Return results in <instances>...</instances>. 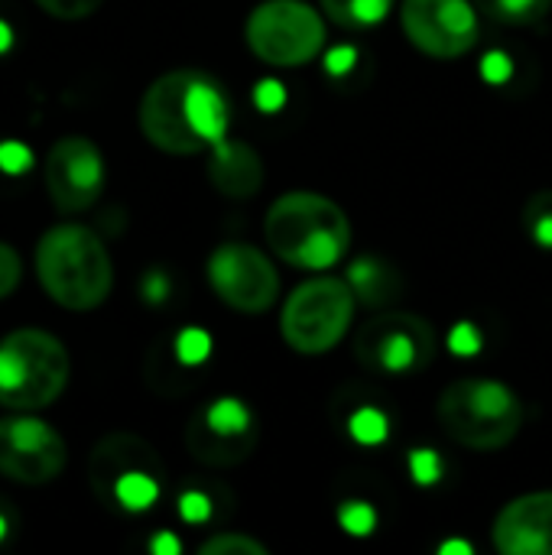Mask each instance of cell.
Wrapping results in <instances>:
<instances>
[{
	"label": "cell",
	"instance_id": "40",
	"mask_svg": "<svg viewBox=\"0 0 552 555\" xmlns=\"http://www.w3.org/2000/svg\"><path fill=\"white\" fill-rule=\"evenodd\" d=\"M7 533H10V520H7V517L0 514V540H3Z\"/></svg>",
	"mask_w": 552,
	"mask_h": 555
},
{
	"label": "cell",
	"instance_id": "20",
	"mask_svg": "<svg viewBox=\"0 0 552 555\" xmlns=\"http://www.w3.org/2000/svg\"><path fill=\"white\" fill-rule=\"evenodd\" d=\"M322 10L348 29H368L387 20L394 10V0H322Z\"/></svg>",
	"mask_w": 552,
	"mask_h": 555
},
{
	"label": "cell",
	"instance_id": "17",
	"mask_svg": "<svg viewBox=\"0 0 552 555\" xmlns=\"http://www.w3.org/2000/svg\"><path fill=\"white\" fill-rule=\"evenodd\" d=\"M348 286L355 289L358 302L368 309H384L403 293V276L394 263L381 257H358L348 267Z\"/></svg>",
	"mask_w": 552,
	"mask_h": 555
},
{
	"label": "cell",
	"instance_id": "35",
	"mask_svg": "<svg viewBox=\"0 0 552 555\" xmlns=\"http://www.w3.org/2000/svg\"><path fill=\"white\" fill-rule=\"evenodd\" d=\"M166 296H169V280H166V273H159V270L146 273V276H143V299H146V302H163Z\"/></svg>",
	"mask_w": 552,
	"mask_h": 555
},
{
	"label": "cell",
	"instance_id": "34",
	"mask_svg": "<svg viewBox=\"0 0 552 555\" xmlns=\"http://www.w3.org/2000/svg\"><path fill=\"white\" fill-rule=\"evenodd\" d=\"M482 72H485V78H488V81L501 85V81H508V75H511V59H508L504 52H491V55L485 59Z\"/></svg>",
	"mask_w": 552,
	"mask_h": 555
},
{
	"label": "cell",
	"instance_id": "7",
	"mask_svg": "<svg viewBox=\"0 0 552 555\" xmlns=\"http://www.w3.org/2000/svg\"><path fill=\"white\" fill-rule=\"evenodd\" d=\"M247 46L277 68H299L325 46V20L306 0H264L247 16Z\"/></svg>",
	"mask_w": 552,
	"mask_h": 555
},
{
	"label": "cell",
	"instance_id": "23",
	"mask_svg": "<svg viewBox=\"0 0 552 555\" xmlns=\"http://www.w3.org/2000/svg\"><path fill=\"white\" fill-rule=\"evenodd\" d=\"M348 433L361 442V446H381L387 436H390V423L381 410L374 406H364L358 410L351 420H348Z\"/></svg>",
	"mask_w": 552,
	"mask_h": 555
},
{
	"label": "cell",
	"instance_id": "32",
	"mask_svg": "<svg viewBox=\"0 0 552 555\" xmlns=\"http://www.w3.org/2000/svg\"><path fill=\"white\" fill-rule=\"evenodd\" d=\"M179 514H182L185 524H205L211 517V501L205 494H198V491H185L179 498Z\"/></svg>",
	"mask_w": 552,
	"mask_h": 555
},
{
	"label": "cell",
	"instance_id": "13",
	"mask_svg": "<svg viewBox=\"0 0 552 555\" xmlns=\"http://www.w3.org/2000/svg\"><path fill=\"white\" fill-rule=\"evenodd\" d=\"M46 192L62 215L88 211L104 189V159L94 140L72 133L52 143L46 166Z\"/></svg>",
	"mask_w": 552,
	"mask_h": 555
},
{
	"label": "cell",
	"instance_id": "3",
	"mask_svg": "<svg viewBox=\"0 0 552 555\" xmlns=\"http://www.w3.org/2000/svg\"><path fill=\"white\" fill-rule=\"evenodd\" d=\"M439 423L449 439L475 452H495L514 442L524 426L521 397L488 377H465L442 390Z\"/></svg>",
	"mask_w": 552,
	"mask_h": 555
},
{
	"label": "cell",
	"instance_id": "30",
	"mask_svg": "<svg viewBox=\"0 0 552 555\" xmlns=\"http://www.w3.org/2000/svg\"><path fill=\"white\" fill-rule=\"evenodd\" d=\"M23 267H20V254L0 241V299H7L16 286H20Z\"/></svg>",
	"mask_w": 552,
	"mask_h": 555
},
{
	"label": "cell",
	"instance_id": "2",
	"mask_svg": "<svg viewBox=\"0 0 552 555\" xmlns=\"http://www.w3.org/2000/svg\"><path fill=\"white\" fill-rule=\"evenodd\" d=\"M36 276L55 306L91 312L111 296L114 263L91 228L55 224L36 244Z\"/></svg>",
	"mask_w": 552,
	"mask_h": 555
},
{
	"label": "cell",
	"instance_id": "11",
	"mask_svg": "<svg viewBox=\"0 0 552 555\" xmlns=\"http://www.w3.org/2000/svg\"><path fill=\"white\" fill-rule=\"evenodd\" d=\"M68 462L65 439L36 416H7L0 420V475L36 488L62 475Z\"/></svg>",
	"mask_w": 552,
	"mask_h": 555
},
{
	"label": "cell",
	"instance_id": "22",
	"mask_svg": "<svg viewBox=\"0 0 552 555\" xmlns=\"http://www.w3.org/2000/svg\"><path fill=\"white\" fill-rule=\"evenodd\" d=\"M524 231L534 237L537 247L552 250V189L527 198V205H524Z\"/></svg>",
	"mask_w": 552,
	"mask_h": 555
},
{
	"label": "cell",
	"instance_id": "38",
	"mask_svg": "<svg viewBox=\"0 0 552 555\" xmlns=\"http://www.w3.org/2000/svg\"><path fill=\"white\" fill-rule=\"evenodd\" d=\"M439 553H442V555H446V553L472 555V546H468V543H442V546H439Z\"/></svg>",
	"mask_w": 552,
	"mask_h": 555
},
{
	"label": "cell",
	"instance_id": "1",
	"mask_svg": "<svg viewBox=\"0 0 552 555\" xmlns=\"http://www.w3.org/2000/svg\"><path fill=\"white\" fill-rule=\"evenodd\" d=\"M264 237L290 267L332 270L348 254L351 224L338 202L319 192H286L270 205Z\"/></svg>",
	"mask_w": 552,
	"mask_h": 555
},
{
	"label": "cell",
	"instance_id": "27",
	"mask_svg": "<svg viewBox=\"0 0 552 555\" xmlns=\"http://www.w3.org/2000/svg\"><path fill=\"white\" fill-rule=\"evenodd\" d=\"M33 3L55 20H85L94 10H101L104 0H33Z\"/></svg>",
	"mask_w": 552,
	"mask_h": 555
},
{
	"label": "cell",
	"instance_id": "6",
	"mask_svg": "<svg viewBox=\"0 0 552 555\" xmlns=\"http://www.w3.org/2000/svg\"><path fill=\"white\" fill-rule=\"evenodd\" d=\"M355 358L364 371L381 377H410L433 364L436 332L416 312L387 309L368 319L355 335Z\"/></svg>",
	"mask_w": 552,
	"mask_h": 555
},
{
	"label": "cell",
	"instance_id": "26",
	"mask_svg": "<svg viewBox=\"0 0 552 555\" xmlns=\"http://www.w3.org/2000/svg\"><path fill=\"white\" fill-rule=\"evenodd\" d=\"M208 354H211V338H208L202 328H185V332H179V338H176V358H179L182 364L195 367V364H202Z\"/></svg>",
	"mask_w": 552,
	"mask_h": 555
},
{
	"label": "cell",
	"instance_id": "31",
	"mask_svg": "<svg viewBox=\"0 0 552 555\" xmlns=\"http://www.w3.org/2000/svg\"><path fill=\"white\" fill-rule=\"evenodd\" d=\"M449 348H452L455 354H462V358L478 354V348H482V335H478V328H475L472 322H459V325L452 328V335H449Z\"/></svg>",
	"mask_w": 552,
	"mask_h": 555
},
{
	"label": "cell",
	"instance_id": "29",
	"mask_svg": "<svg viewBox=\"0 0 552 555\" xmlns=\"http://www.w3.org/2000/svg\"><path fill=\"white\" fill-rule=\"evenodd\" d=\"M29 169H33V150L20 140H3L0 143V172L23 176Z\"/></svg>",
	"mask_w": 552,
	"mask_h": 555
},
{
	"label": "cell",
	"instance_id": "19",
	"mask_svg": "<svg viewBox=\"0 0 552 555\" xmlns=\"http://www.w3.org/2000/svg\"><path fill=\"white\" fill-rule=\"evenodd\" d=\"M159 478L163 472H150V468H133L127 475H120L111 488V504H117L127 514H140L150 511L159 498Z\"/></svg>",
	"mask_w": 552,
	"mask_h": 555
},
{
	"label": "cell",
	"instance_id": "25",
	"mask_svg": "<svg viewBox=\"0 0 552 555\" xmlns=\"http://www.w3.org/2000/svg\"><path fill=\"white\" fill-rule=\"evenodd\" d=\"M338 524H342V530L351 533V537H371L374 527H377V514H374V507L364 504V501H345V504L338 507Z\"/></svg>",
	"mask_w": 552,
	"mask_h": 555
},
{
	"label": "cell",
	"instance_id": "5",
	"mask_svg": "<svg viewBox=\"0 0 552 555\" xmlns=\"http://www.w3.org/2000/svg\"><path fill=\"white\" fill-rule=\"evenodd\" d=\"M358 296L348 280L316 276L290 293L280 312V335L299 354H329L351 328Z\"/></svg>",
	"mask_w": 552,
	"mask_h": 555
},
{
	"label": "cell",
	"instance_id": "24",
	"mask_svg": "<svg viewBox=\"0 0 552 555\" xmlns=\"http://www.w3.org/2000/svg\"><path fill=\"white\" fill-rule=\"evenodd\" d=\"M202 555H267V546L257 543L254 537H244V533H218V537H208L202 546Z\"/></svg>",
	"mask_w": 552,
	"mask_h": 555
},
{
	"label": "cell",
	"instance_id": "37",
	"mask_svg": "<svg viewBox=\"0 0 552 555\" xmlns=\"http://www.w3.org/2000/svg\"><path fill=\"white\" fill-rule=\"evenodd\" d=\"M150 550L156 555H179V540L172 537V533H159V537H153V543H150Z\"/></svg>",
	"mask_w": 552,
	"mask_h": 555
},
{
	"label": "cell",
	"instance_id": "10",
	"mask_svg": "<svg viewBox=\"0 0 552 555\" xmlns=\"http://www.w3.org/2000/svg\"><path fill=\"white\" fill-rule=\"evenodd\" d=\"M185 446L192 459L202 465L234 468L254 452L257 423L244 406V400L218 397L192 416V423L185 426Z\"/></svg>",
	"mask_w": 552,
	"mask_h": 555
},
{
	"label": "cell",
	"instance_id": "14",
	"mask_svg": "<svg viewBox=\"0 0 552 555\" xmlns=\"http://www.w3.org/2000/svg\"><path fill=\"white\" fill-rule=\"evenodd\" d=\"M491 540L501 555H552V491H534L504 504Z\"/></svg>",
	"mask_w": 552,
	"mask_h": 555
},
{
	"label": "cell",
	"instance_id": "33",
	"mask_svg": "<svg viewBox=\"0 0 552 555\" xmlns=\"http://www.w3.org/2000/svg\"><path fill=\"white\" fill-rule=\"evenodd\" d=\"M254 101H257V107H260V111L273 114V111H280V107L286 104V88H283L280 81L267 78V81H260V85H257Z\"/></svg>",
	"mask_w": 552,
	"mask_h": 555
},
{
	"label": "cell",
	"instance_id": "12",
	"mask_svg": "<svg viewBox=\"0 0 552 555\" xmlns=\"http://www.w3.org/2000/svg\"><path fill=\"white\" fill-rule=\"evenodd\" d=\"M407 39L433 59H462L478 42L475 0H403Z\"/></svg>",
	"mask_w": 552,
	"mask_h": 555
},
{
	"label": "cell",
	"instance_id": "15",
	"mask_svg": "<svg viewBox=\"0 0 552 555\" xmlns=\"http://www.w3.org/2000/svg\"><path fill=\"white\" fill-rule=\"evenodd\" d=\"M208 179L224 198H254L264 185V159L244 140L224 137L211 146Z\"/></svg>",
	"mask_w": 552,
	"mask_h": 555
},
{
	"label": "cell",
	"instance_id": "9",
	"mask_svg": "<svg viewBox=\"0 0 552 555\" xmlns=\"http://www.w3.org/2000/svg\"><path fill=\"white\" fill-rule=\"evenodd\" d=\"M195 72L179 68L159 75L140 98V130L143 137L169 156H195L208 143L195 133L189 120V88Z\"/></svg>",
	"mask_w": 552,
	"mask_h": 555
},
{
	"label": "cell",
	"instance_id": "39",
	"mask_svg": "<svg viewBox=\"0 0 552 555\" xmlns=\"http://www.w3.org/2000/svg\"><path fill=\"white\" fill-rule=\"evenodd\" d=\"M13 46V33H10V26L0 20V52H7Z\"/></svg>",
	"mask_w": 552,
	"mask_h": 555
},
{
	"label": "cell",
	"instance_id": "8",
	"mask_svg": "<svg viewBox=\"0 0 552 555\" xmlns=\"http://www.w3.org/2000/svg\"><path fill=\"white\" fill-rule=\"evenodd\" d=\"M208 283L224 306L247 315L267 312L280 299V273L273 260L244 241H228L211 250Z\"/></svg>",
	"mask_w": 552,
	"mask_h": 555
},
{
	"label": "cell",
	"instance_id": "36",
	"mask_svg": "<svg viewBox=\"0 0 552 555\" xmlns=\"http://www.w3.org/2000/svg\"><path fill=\"white\" fill-rule=\"evenodd\" d=\"M355 59H358V52H355L351 46L335 49V52H329V72H332V75H345V72L355 65Z\"/></svg>",
	"mask_w": 552,
	"mask_h": 555
},
{
	"label": "cell",
	"instance_id": "4",
	"mask_svg": "<svg viewBox=\"0 0 552 555\" xmlns=\"http://www.w3.org/2000/svg\"><path fill=\"white\" fill-rule=\"evenodd\" d=\"M65 345L42 328H20L0 341V406L33 413L52 406L68 387Z\"/></svg>",
	"mask_w": 552,
	"mask_h": 555
},
{
	"label": "cell",
	"instance_id": "16",
	"mask_svg": "<svg viewBox=\"0 0 552 555\" xmlns=\"http://www.w3.org/2000/svg\"><path fill=\"white\" fill-rule=\"evenodd\" d=\"M133 468H150V472H163L156 452L137 439V436H127V433H117V436H107L94 452H91V485L94 491L107 501L111 498V488L120 475L133 472Z\"/></svg>",
	"mask_w": 552,
	"mask_h": 555
},
{
	"label": "cell",
	"instance_id": "21",
	"mask_svg": "<svg viewBox=\"0 0 552 555\" xmlns=\"http://www.w3.org/2000/svg\"><path fill=\"white\" fill-rule=\"evenodd\" d=\"M475 7L508 26H530L552 10V0H475Z\"/></svg>",
	"mask_w": 552,
	"mask_h": 555
},
{
	"label": "cell",
	"instance_id": "18",
	"mask_svg": "<svg viewBox=\"0 0 552 555\" xmlns=\"http://www.w3.org/2000/svg\"><path fill=\"white\" fill-rule=\"evenodd\" d=\"M189 120L208 146H215L228 137V124H231L228 101H224L221 88L211 78H205L202 72H195L192 88H189Z\"/></svg>",
	"mask_w": 552,
	"mask_h": 555
},
{
	"label": "cell",
	"instance_id": "28",
	"mask_svg": "<svg viewBox=\"0 0 552 555\" xmlns=\"http://www.w3.org/2000/svg\"><path fill=\"white\" fill-rule=\"evenodd\" d=\"M410 475L416 485H436L442 478V459L436 449H413L410 452Z\"/></svg>",
	"mask_w": 552,
	"mask_h": 555
}]
</instances>
